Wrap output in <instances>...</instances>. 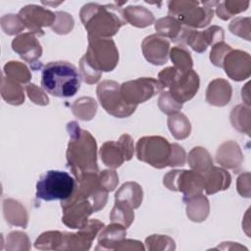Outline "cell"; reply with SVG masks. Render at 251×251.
Instances as JSON below:
<instances>
[{"mask_svg": "<svg viewBox=\"0 0 251 251\" xmlns=\"http://www.w3.org/2000/svg\"><path fill=\"white\" fill-rule=\"evenodd\" d=\"M250 18H242L238 17L234 19L230 25H229V29L230 31L238 35L240 37H245L246 40H250L249 32H250Z\"/></svg>", "mask_w": 251, "mask_h": 251, "instance_id": "b9f144b4", "label": "cell"}, {"mask_svg": "<svg viewBox=\"0 0 251 251\" xmlns=\"http://www.w3.org/2000/svg\"><path fill=\"white\" fill-rule=\"evenodd\" d=\"M70 141L67 149V164L75 179L81 176L98 173L96 149L97 144L89 131L80 128L76 122L67 126Z\"/></svg>", "mask_w": 251, "mask_h": 251, "instance_id": "6da1fadb", "label": "cell"}, {"mask_svg": "<svg viewBox=\"0 0 251 251\" xmlns=\"http://www.w3.org/2000/svg\"><path fill=\"white\" fill-rule=\"evenodd\" d=\"M170 57L176 70L185 72L192 69L193 61L189 51L183 46H175L170 50Z\"/></svg>", "mask_w": 251, "mask_h": 251, "instance_id": "d6a6232c", "label": "cell"}, {"mask_svg": "<svg viewBox=\"0 0 251 251\" xmlns=\"http://www.w3.org/2000/svg\"><path fill=\"white\" fill-rule=\"evenodd\" d=\"M19 17L29 32L43 35V26H52L56 21V14L37 5H27L19 12Z\"/></svg>", "mask_w": 251, "mask_h": 251, "instance_id": "9a60e30c", "label": "cell"}, {"mask_svg": "<svg viewBox=\"0 0 251 251\" xmlns=\"http://www.w3.org/2000/svg\"><path fill=\"white\" fill-rule=\"evenodd\" d=\"M185 151L177 143H173V156H172V166H183L185 164Z\"/></svg>", "mask_w": 251, "mask_h": 251, "instance_id": "bcb514c9", "label": "cell"}, {"mask_svg": "<svg viewBox=\"0 0 251 251\" xmlns=\"http://www.w3.org/2000/svg\"><path fill=\"white\" fill-rule=\"evenodd\" d=\"M249 6V2L241 1H225L217 4L216 13L219 18L226 21L231 18L233 15L245 11Z\"/></svg>", "mask_w": 251, "mask_h": 251, "instance_id": "8d00e7d4", "label": "cell"}, {"mask_svg": "<svg viewBox=\"0 0 251 251\" xmlns=\"http://www.w3.org/2000/svg\"><path fill=\"white\" fill-rule=\"evenodd\" d=\"M141 48L145 59L153 65H163L167 63L170 42L167 38L159 34H151L146 36L142 43Z\"/></svg>", "mask_w": 251, "mask_h": 251, "instance_id": "ac0fdd59", "label": "cell"}, {"mask_svg": "<svg viewBox=\"0 0 251 251\" xmlns=\"http://www.w3.org/2000/svg\"><path fill=\"white\" fill-rule=\"evenodd\" d=\"M3 211L6 221L13 225L25 227L27 224V215L24 206L13 199L3 201Z\"/></svg>", "mask_w": 251, "mask_h": 251, "instance_id": "484cf974", "label": "cell"}, {"mask_svg": "<svg viewBox=\"0 0 251 251\" xmlns=\"http://www.w3.org/2000/svg\"><path fill=\"white\" fill-rule=\"evenodd\" d=\"M231 86L223 78H216L211 81L206 91V101L214 106H226L231 98Z\"/></svg>", "mask_w": 251, "mask_h": 251, "instance_id": "44dd1931", "label": "cell"}, {"mask_svg": "<svg viewBox=\"0 0 251 251\" xmlns=\"http://www.w3.org/2000/svg\"><path fill=\"white\" fill-rule=\"evenodd\" d=\"M135 149L137 159L154 168L172 166L173 143L162 136H143L138 139Z\"/></svg>", "mask_w": 251, "mask_h": 251, "instance_id": "52a82bcc", "label": "cell"}, {"mask_svg": "<svg viewBox=\"0 0 251 251\" xmlns=\"http://www.w3.org/2000/svg\"><path fill=\"white\" fill-rule=\"evenodd\" d=\"M83 61L95 72L113 71L119 62V52L111 38L95 37L88 35V48Z\"/></svg>", "mask_w": 251, "mask_h": 251, "instance_id": "8992f818", "label": "cell"}, {"mask_svg": "<svg viewBox=\"0 0 251 251\" xmlns=\"http://www.w3.org/2000/svg\"><path fill=\"white\" fill-rule=\"evenodd\" d=\"M171 1L169 2V16L176 19L183 26L201 28L208 25L213 19V9L203 2Z\"/></svg>", "mask_w": 251, "mask_h": 251, "instance_id": "ba28073f", "label": "cell"}, {"mask_svg": "<svg viewBox=\"0 0 251 251\" xmlns=\"http://www.w3.org/2000/svg\"><path fill=\"white\" fill-rule=\"evenodd\" d=\"M79 17L89 36L110 38L126 24L123 10L116 4L87 3L82 6Z\"/></svg>", "mask_w": 251, "mask_h": 251, "instance_id": "7a4b0ae2", "label": "cell"}, {"mask_svg": "<svg viewBox=\"0 0 251 251\" xmlns=\"http://www.w3.org/2000/svg\"><path fill=\"white\" fill-rule=\"evenodd\" d=\"M63 223L71 228H81L88 223V217L95 212L92 203L74 193L67 200L61 201Z\"/></svg>", "mask_w": 251, "mask_h": 251, "instance_id": "7c38bea8", "label": "cell"}, {"mask_svg": "<svg viewBox=\"0 0 251 251\" xmlns=\"http://www.w3.org/2000/svg\"><path fill=\"white\" fill-rule=\"evenodd\" d=\"M142 188L133 181L124 183L115 194V202L126 204L132 209H136L142 202Z\"/></svg>", "mask_w": 251, "mask_h": 251, "instance_id": "603a6c76", "label": "cell"}, {"mask_svg": "<svg viewBox=\"0 0 251 251\" xmlns=\"http://www.w3.org/2000/svg\"><path fill=\"white\" fill-rule=\"evenodd\" d=\"M26 93L31 101L33 103L38 104V105H47L48 104V97L45 95V93L37 87V85L33 83H28L25 86Z\"/></svg>", "mask_w": 251, "mask_h": 251, "instance_id": "f6af8a7d", "label": "cell"}, {"mask_svg": "<svg viewBox=\"0 0 251 251\" xmlns=\"http://www.w3.org/2000/svg\"><path fill=\"white\" fill-rule=\"evenodd\" d=\"M250 56L248 53L231 49L225 57L222 68L226 74L233 80L241 81L250 75Z\"/></svg>", "mask_w": 251, "mask_h": 251, "instance_id": "e0dca14e", "label": "cell"}, {"mask_svg": "<svg viewBox=\"0 0 251 251\" xmlns=\"http://www.w3.org/2000/svg\"><path fill=\"white\" fill-rule=\"evenodd\" d=\"M76 180L66 172L50 170L41 176L36 183L37 199L44 201L67 200L74 193Z\"/></svg>", "mask_w": 251, "mask_h": 251, "instance_id": "5b68a950", "label": "cell"}, {"mask_svg": "<svg viewBox=\"0 0 251 251\" xmlns=\"http://www.w3.org/2000/svg\"><path fill=\"white\" fill-rule=\"evenodd\" d=\"M4 74L19 83H26L31 77L28 69L24 64L16 61H11L4 66Z\"/></svg>", "mask_w": 251, "mask_h": 251, "instance_id": "e575fe53", "label": "cell"}, {"mask_svg": "<svg viewBox=\"0 0 251 251\" xmlns=\"http://www.w3.org/2000/svg\"><path fill=\"white\" fill-rule=\"evenodd\" d=\"M162 90L163 87L159 80L153 77H140L120 85V91L124 100L128 105L133 106L147 101Z\"/></svg>", "mask_w": 251, "mask_h": 251, "instance_id": "8fae6325", "label": "cell"}, {"mask_svg": "<svg viewBox=\"0 0 251 251\" xmlns=\"http://www.w3.org/2000/svg\"><path fill=\"white\" fill-rule=\"evenodd\" d=\"M187 162L192 170L199 173H204L213 166L209 152L202 147L193 148L188 154Z\"/></svg>", "mask_w": 251, "mask_h": 251, "instance_id": "4dcf8cb0", "label": "cell"}, {"mask_svg": "<svg viewBox=\"0 0 251 251\" xmlns=\"http://www.w3.org/2000/svg\"><path fill=\"white\" fill-rule=\"evenodd\" d=\"M168 126L176 139H184L189 136L191 126L187 118L181 113H175L168 118Z\"/></svg>", "mask_w": 251, "mask_h": 251, "instance_id": "f546056e", "label": "cell"}, {"mask_svg": "<svg viewBox=\"0 0 251 251\" xmlns=\"http://www.w3.org/2000/svg\"><path fill=\"white\" fill-rule=\"evenodd\" d=\"M56 21L51 26L54 32L59 34H66L74 27L73 17L66 12H56Z\"/></svg>", "mask_w": 251, "mask_h": 251, "instance_id": "ab89813d", "label": "cell"}, {"mask_svg": "<svg viewBox=\"0 0 251 251\" xmlns=\"http://www.w3.org/2000/svg\"><path fill=\"white\" fill-rule=\"evenodd\" d=\"M1 26L5 33L7 34H16L25 29V25L22 22L19 15H5L1 18Z\"/></svg>", "mask_w": 251, "mask_h": 251, "instance_id": "f35d334b", "label": "cell"}, {"mask_svg": "<svg viewBox=\"0 0 251 251\" xmlns=\"http://www.w3.org/2000/svg\"><path fill=\"white\" fill-rule=\"evenodd\" d=\"M126 227L124 226L113 223L108 226L102 228L98 236V245L102 246V249H117L120 242L125 239L126 234Z\"/></svg>", "mask_w": 251, "mask_h": 251, "instance_id": "cb8c5ba5", "label": "cell"}, {"mask_svg": "<svg viewBox=\"0 0 251 251\" xmlns=\"http://www.w3.org/2000/svg\"><path fill=\"white\" fill-rule=\"evenodd\" d=\"M13 50L18 53L22 59L27 63H34L42 54L40 43L31 32H25L19 34L12 41Z\"/></svg>", "mask_w": 251, "mask_h": 251, "instance_id": "d6986e66", "label": "cell"}, {"mask_svg": "<svg viewBox=\"0 0 251 251\" xmlns=\"http://www.w3.org/2000/svg\"><path fill=\"white\" fill-rule=\"evenodd\" d=\"M1 95L2 98L7 101V103L12 105H21L25 101L23 87L19 84V82L5 75L2 76Z\"/></svg>", "mask_w": 251, "mask_h": 251, "instance_id": "f1b7e54d", "label": "cell"}, {"mask_svg": "<svg viewBox=\"0 0 251 251\" xmlns=\"http://www.w3.org/2000/svg\"><path fill=\"white\" fill-rule=\"evenodd\" d=\"M133 141L128 134H123L119 141H107L100 149V157L105 166L116 169L133 155Z\"/></svg>", "mask_w": 251, "mask_h": 251, "instance_id": "4fadbf2b", "label": "cell"}, {"mask_svg": "<svg viewBox=\"0 0 251 251\" xmlns=\"http://www.w3.org/2000/svg\"><path fill=\"white\" fill-rule=\"evenodd\" d=\"M231 49L232 48L229 45L226 44L224 41H221V42L216 43L215 45H213V48H212L211 53H210V60L213 63V65H215L216 67L222 68L223 61H224L226 55Z\"/></svg>", "mask_w": 251, "mask_h": 251, "instance_id": "7bdbcfd3", "label": "cell"}, {"mask_svg": "<svg viewBox=\"0 0 251 251\" xmlns=\"http://www.w3.org/2000/svg\"><path fill=\"white\" fill-rule=\"evenodd\" d=\"M183 27L184 26L172 16L161 18L155 23V29L158 34L165 38L168 37L175 42H179Z\"/></svg>", "mask_w": 251, "mask_h": 251, "instance_id": "d4e9b609", "label": "cell"}, {"mask_svg": "<svg viewBox=\"0 0 251 251\" xmlns=\"http://www.w3.org/2000/svg\"><path fill=\"white\" fill-rule=\"evenodd\" d=\"M124 18L126 23L137 27H146L153 24V14L142 6H128L123 10Z\"/></svg>", "mask_w": 251, "mask_h": 251, "instance_id": "4316f807", "label": "cell"}, {"mask_svg": "<svg viewBox=\"0 0 251 251\" xmlns=\"http://www.w3.org/2000/svg\"><path fill=\"white\" fill-rule=\"evenodd\" d=\"M97 97L104 110L117 118L130 116L137 106L128 105L120 91V84L114 80H104L97 86Z\"/></svg>", "mask_w": 251, "mask_h": 251, "instance_id": "30bf717a", "label": "cell"}, {"mask_svg": "<svg viewBox=\"0 0 251 251\" xmlns=\"http://www.w3.org/2000/svg\"><path fill=\"white\" fill-rule=\"evenodd\" d=\"M159 82L163 89H168L176 102L183 104L196 94L200 79L198 74L192 69L182 72L175 67H168L159 73Z\"/></svg>", "mask_w": 251, "mask_h": 251, "instance_id": "277c9868", "label": "cell"}, {"mask_svg": "<svg viewBox=\"0 0 251 251\" xmlns=\"http://www.w3.org/2000/svg\"><path fill=\"white\" fill-rule=\"evenodd\" d=\"M81 75L67 61L47 63L41 72V86L48 93L60 98L72 97L78 91Z\"/></svg>", "mask_w": 251, "mask_h": 251, "instance_id": "3957f363", "label": "cell"}, {"mask_svg": "<svg viewBox=\"0 0 251 251\" xmlns=\"http://www.w3.org/2000/svg\"><path fill=\"white\" fill-rule=\"evenodd\" d=\"M164 185L170 190L183 193V201L202 194L205 189L204 176L196 171L174 170L164 176Z\"/></svg>", "mask_w": 251, "mask_h": 251, "instance_id": "9c48e42d", "label": "cell"}, {"mask_svg": "<svg viewBox=\"0 0 251 251\" xmlns=\"http://www.w3.org/2000/svg\"><path fill=\"white\" fill-rule=\"evenodd\" d=\"M158 105H159V108L161 109V111L167 115L175 114V113L178 112L182 107V104L176 102L171 96V94L168 90L162 91V93L159 97Z\"/></svg>", "mask_w": 251, "mask_h": 251, "instance_id": "60d3db41", "label": "cell"}, {"mask_svg": "<svg viewBox=\"0 0 251 251\" xmlns=\"http://www.w3.org/2000/svg\"><path fill=\"white\" fill-rule=\"evenodd\" d=\"M243 157L237 143L228 141L222 144L217 151V162L225 168L235 170L242 163Z\"/></svg>", "mask_w": 251, "mask_h": 251, "instance_id": "7402d4cb", "label": "cell"}, {"mask_svg": "<svg viewBox=\"0 0 251 251\" xmlns=\"http://www.w3.org/2000/svg\"><path fill=\"white\" fill-rule=\"evenodd\" d=\"M98 176H99V181L101 185L108 192L113 191L119 182V177L115 171H111V170L103 171L98 175Z\"/></svg>", "mask_w": 251, "mask_h": 251, "instance_id": "ee69618b", "label": "cell"}, {"mask_svg": "<svg viewBox=\"0 0 251 251\" xmlns=\"http://www.w3.org/2000/svg\"><path fill=\"white\" fill-rule=\"evenodd\" d=\"M250 116L249 108L243 105H238L232 109L230 115V121L234 128L240 132H245L249 135L250 133Z\"/></svg>", "mask_w": 251, "mask_h": 251, "instance_id": "836d02e7", "label": "cell"}, {"mask_svg": "<svg viewBox=\"0 0 251 251\" xmlns=\"http://www.w3.org/2000/svg\"><path fill=\"white\" fill-rule=\"evenodd\" d=\"M103 227V223L98 220H90L76 233L64 232L61 249H89L92 240Z\"/></svg>", "mask_w": 251, "mask_h": 251, "instance_id": "2e32d148", "label": "cell"}, {"mask_svg": "<svg viewBox=\"0 0 251 251\" xmlns=\"http://www.w3.org/2000/svg\"><path fill=\"white\" fill-rule=\"evenodd\" d=\"M201 174L204 176V190L207 194H214L220 190H225L230 185V175L224 169L212 166L209 170Z\"/></svg>", "mask_w": 251, "mask_h": 251, "instance_id": "ffe728a7", "label": "cell"}, {"mask_svg": "<svg viewBox=\"0 0 251 251\" xmlns=\"http://www.w3.org/2000/svg\"><path fill=\"white\" fill-rule=\"evenodd\" d=\"M63 244V233L60 231H46L35 240L37 249H61Z\"/></svg>", "mask_w": 251, "mask_h": 251, "instance_id": "74e56055", "label": "cell"}, {"mask_svg": "<svg viewBox=\"0 0 251 251\" xmlns=\"http://www.w3.org/2000/svg\"><path fill=\"white\" fill-rule=\"evenodd\" d=\"M224 29L218 25H212L203 31L184 26L179 42L189 45L195 52L202 53L206 51L209 45L224 41Z\"/></svg>", "mask_w": 251, "mask_h": 251, "instance_id": "5bb4252c", "label": "cell"}, {"mask_svg": "<svg viewBox=\"0 0 251 251\" xmlns=\"http://www.w3.org/2000/svg\"><path fill=\"white\" fill-rule=\"evenodd\" d=\"M187 204L186 214L187 217L193 222L205 221L209 214V202L208 199L200 194L184 200Z\"/></svg>", "mask_w": 251, "mask_h": 251, "instance_id": "83f0119b", "label": "cell"}, {"mask_svg": "<svg viewBox=\"0 0 251 251\" xmlns=\"http://www.w3.org/2000/svg\"><path fill=\"white\" fill-rule=\"evenodd\" d=\"M134 219V213L132 208L119 202H115V206L110 214V220L112 223H118L125 227H128Z\"/></svg>", "mask_w": 251, "mask_h": 251, "instance_id": "d590c367", "label": "cell"}, {"mask_svg": "<svg viewBox=\"0 0 251 251\" xmlns=\"http://www.w3.org/2000/svg\"><path fill=\"white\" fill-rule=\"evenodd\" d=\"M97 110L96 102L90 97H81L75 101L73 105L74 115L83 121H89L95 115Z\"/></svg>", "mask_w": 251, "mask_h": 251, "instance_id": "1f68e13d", "label": "cell"}]
</instances>
